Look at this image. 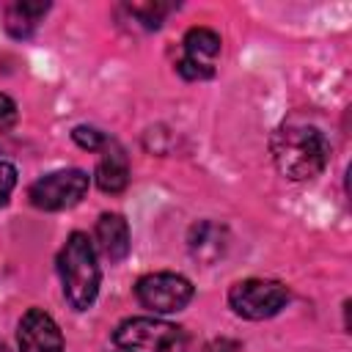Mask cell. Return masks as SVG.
Here are the masks:
<instances>
[{"label": "cell", "mask_w": 352, "mask_h": 352, "mask_svg": "<svg viewBox=\"0 0 352 352\" xmlns=\"http://www.w3.org/2000/svg\"><path fill=\"white\" fill-rule=\"evenodd\" d=\"M275 168L292 182L319 176L330 160V143L322 129L311 124H280L270 140Z\"/></svg>", "instance_id": "1"}, {"label": "cell", "mask_w": 352, "mask_h": 352, "mask_svg": "<svg viewBox=\"0 0 352 352\" xmlns=\"http://www.w3.org/2000/svg\"><path fill=\"white\" fill-rule=\"evenodd\" d=\"M58 275L63 283V297L74 311H85L94 305L99 294V264L94 245L82 231L69 234L58 256Z\"/></svg>", "instance_id": "2"}, {"label": "cell", "mask_w": 352, "mask_h": 352, "mask_svg": "<svg viewBox=\"0 0 352 352\" xmlns=\"http://www.w3.org/2000/svg\"><path fill=\"white\" fill-rule=\"evenodd\" d=\"M113 341L121 352H187L182 327L154 316L124 319L113 330Z\"/></svg>", "instance_id": "3"}, {"label": "cell", "mask_w": 352, "mask_h": 352, "mask_svg": "<svg viewBox=\"0 0 352 352\" xmlns=\"http://www.w3.org/2000/svg\"><path fill=\"white\" fill-rule=\"evenodd\" d=\"M289 302V289L280 280L270 278H248L231 286L228 292V305L234 308L236 316L242 319H270Z\"/></svg>", "instance_id": "4"}, {"label": "cell", "mask_w": 352, "mask_h": 352, "mask_svg": "<svg viewBox=\"0 0 352 352\" xmlns=\"http://www.w3.org/2000/svg\"><path fill=\"white\" fill-rule=\"evenodd\" d=\"M85 192H88V173L80 168H66V170H52L36 179L28 190V198L36 209L60 212L74 206Z\"/></svg>", "instance_id": "5"}, {"label": "cell", "mask_w": 352, "mask_h": 352, "mask_svg": "<svg viewBox=\"0 0 352 352\" xmlns=\"http://www.w3.org/2000/svg\"><path fill=\"white\" fill-rule=\"evenodd\" d=\"M135 294L143 308L154 314H173L192 300V283L176 272H148L135 283Z\"/></svg>", "instance_id": "6"}, {"label": "cell", "mask_w": 352, "mask_h": 352, "mask_svg": "<svg viewBox=\"0 0 352 352\" xmlns=\"http://www.w3.org/2000/svg\"><path fill=\"white\" fill-rule=\"evenodd\" d=\"M16 341H19V352H63L60 327L41 308H30L19 319Z\"/></svg>", "instance_id": "7"}, {"label": "cell", "mask_w": 352, "mask_h": 352, "mask_svg": "<svg viewBox=\"0 0 352 352\" xmlns=\"http://www.w3.org/2000/svg\"><path fill=\"white\" fill-rule=\"evenodd\" d=\"M187 248L201 264H214L228 250V228L214 220H198L190 226Z\"/></svg>", "instance_id": "8"}, {"label": "cell", "mask_w": 352, "mask_h": 352, "mask_svg": "<svg viewBox=\"0 0 352 352\" xmlns=\"http://www.w3.org/2000/svg\"><path fill=\"white\" fill-rule=\"evenodd\" d=\"M102 160L96 165V184L102 192H121L126 184H129V162H126V154L124 148L107 138L104 148H102Z\"/></svg>", "instance_id": "9"}, {"label": "cell", "mask_w": 352, "mask_h": 352, "mask_svg": "<svg viewBox=\"0 0 352 352\" xmlns=\"http://www.w3.org/2000/svg\"><path fill=\"white\" fill-rule=\"evenodd\" d=\"M96 242H99V250L104 253V258H110V261L126 258L129 245H132L126 220L116 212H104L96 220Z\"/></svg>", "instance_id": "10"}, {"label": "cell", "mask_w": 352, "mask_h": 352, "mask_svg": "<svg viewBox=\"0 0 352 352\" xmlns=\"http://www.w3.org/2000/svg\"><path fill=\"white\" fill-rule=\"evenodd\" d=\"M50 11V3L44 0H19V3H8L3 8V25L14 38H28L38 19Z\"/></svg>", "instance_id": "11"}, {"label": "cell", "mask_w": 352, "mask_h": 352, "mask_svg": "<svg viewBox=\"0 0 352 352\" xmlns=\"http://www.w3.org/2000/svg\"><path fill=\"white\" fill-rule=\"evenodd\" d=\"M220 52V36L212 28H190L184 36V58L212 63Z\"/></svg>", "instance_id": "12"}, {"label": "cell", "mask_w": 352, "mask_h": 352, "mask_svg": "<svg viewBox=\"0 0 352 352\" xmlns=\"http://www.w3.org/2000/svg\"><path fill=\"white\" fill-rule=\"evenodd\" d=\"M126 8H129V14H132L138 22H143L146 28H160L162 19H165V14L173 11L176 6H173V3H160V0H146V3H129Z\"/></svg>", "instance_id": "13"}, {"label": "cell", "mask_w": 352, "mask_h": 352, "mask_svg": "<svg viewBox=\"0 0 352 352\" xmlns=\"http://www.w3.org/2000/svg\"><path fill=\"white\" fill-rule=\"evenodd\" d=\"M72 140L80 146V148H88V151H102L104 143H107V135L99 132L96 126H74L72 129Z\"/></svg>", "instance_id": "14"}, {"label": "cell", "mask_w": 352, "mask_h": 352, "mask_svg": "<svg viewBox=\"0 0 352 352\" xmlns=\"http://www.w3.org/2000/svg\"><path fill=\"white\" fill-rule=\"evenodd\" d=\"M176 72L184 77V80H206L214 74V66L212 63H201V60H192V58H182L176 63Z\"/></svg>", "instance_id": "15"}, {"label": "cell", "mask_w": 352, "mask_h": 352, "mask_svg": "<svg viewBox=\"0 0 352 352\" xmlns=\"http://www.w3.org/2000/svg\"><path fill=\"white\" fill-rule=\"evenodd\" d=\"M16 187V168L11 162H3L0 160V206L8 201V195L14 192Z\"/></svg>", "instance_id": "16"}, {"label": "cell", "mask_w": 352, "mask_h": 352, "mask_svg": "<svg viewBox=\"0 0 352 352\" xmlns=\"http://www.w3.org/2000/svg\"><path fill=\"white\" fill-rule=\"evenodd\" d=\"M14 118H16V104H14V99L6 96V94H0V124H8V121H14Z\"/></svg>", "instance_id": "17"}, {"label": "cell", "mask_w": 352, "mask_h": 352, "mask_svg": "<svg viewBox=\"0 0 352 352\" xmlns=\"http://www.w3.org/2000/svg\"><path fill=\"white\" fill-rule=\"evenodd\" d=\"M0 352H8V349H6V346H3V344H0Z\"/></svg>", "instance_id": "18"}]
</instances>
